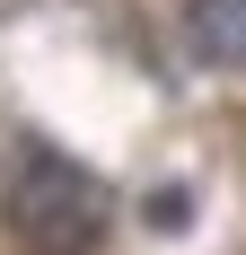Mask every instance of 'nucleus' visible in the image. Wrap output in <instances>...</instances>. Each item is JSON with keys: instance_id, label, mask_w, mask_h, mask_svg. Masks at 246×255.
Masks as SVG:
<instances>
[{"instance_id": "nucleus-1", "label": "nucleus", "mask_w": 246, "mask_h": 255, "mask_svg": "<svg viewBox=\"0 0 246 255\" xmlns=\"http://www.w3.org/2000/svg\"><path fill=\"white\" fill-rule=\"evenodd\" d=\"M106 229H115V194H106L79 158L35 150L9 185V238L26 255H97Z\"/></svg>"}, {"instance_id": "nucleus-2", "label": "nucleus", "mask_w": 246, "mask_h": 255, "mask_svg": "<svg viewBox=\"0 0 246 255\" xmlns=\"http://www.w3.org/2000/svg\"><path fill=\"white\" fill-rule=\"evenodd\" d=\"M185 44L211 71H246V0H194L185 9Z\"/></svg>"}]
</instances>
